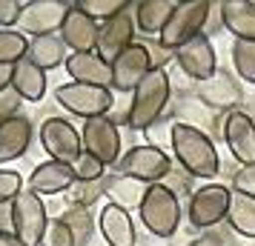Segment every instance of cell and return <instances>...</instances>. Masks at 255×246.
I'll use <instances>...</instances> for the list:
<instances>
[{"instance_id":"cell-1","label":"cell","mask_w":255,"mask_h":246,"mask_svg":"<svg viewBox=\"0 0 255 246\" xmlns=\"http://www.w3.org/2000/svg\"><path fill=\"white\" fill-rule=\"evenodd\" d=\"M172 155L178 166L192 177L212 180L221 172V155L215 149V141L192 123H184V120L172 123Z\"/></svg>"},{"instance_id":"cell-2","label":"cell","mask_w":255,"mask_h":246,"mask_svg":"<svg viewBox=\"0 0 255 246\" xmlns=\"http://www.w3.org/2000/svg\"><path fill=\"white\" fill-rule=\"evenodd\" d=\"M169 94H172V83H169L166 69H152L143 78V83L132 92V103L127 109L129 129H135V132L152 129L161 120V115L166 112Z\"/></svg>"},{"instance_id":"cell-3","label":"cell","mask_w":255,"mask_h":246,"mask_svg":"<svg viewBox=\"0 0 255 246\" xmlns=\"http://www.w3.org/2000/svg\"><path fill=\"white\" fill-rule=\"evenodd\" d=\"M209 12H212V0L178 3L172 17H169V23L163 26V32L158 35V46L175 55V52H178L181 46H186L189 40H195L198 35H204Z\"/></svg>"},{"instance_id":"cell-4","label":"cell","mask_w":255,"mask_h":246,"mask_svg":"<svg viewBox=\"0 0 255 246\" xmlns=\"http://www.w3.org/2000/svg\"><path fill=\"white\" fill-rule=\"evenodd\" d=\"M138 218L155 238H172L181 226V198L163 183H155L146 189Z\"/></svg>"},{"instance_id":"cell-5","label":"cell","mask_w":255,"mask_h":246,"mask_svg":"<svg viewBox=\"0 0 255 246\" xmlns=\"http://www.w3.org/2000/svg\"><path fill=\"white\" fill-rule=\"evenodd\" d=\"M55 100L72 115L92 120V117H106V112L115 106V94H112V89H104V86L63 83L55 89Z\"/></svg>"},{"instance_id":"cell-6","label":"cell","mask_w":255,"mask_h":246,"mask_svg":"<svg viewBox=\"0 0 255 246\" xmlns=\"http://www.w3.org/2000/svg\"><path fill=\"white\" fill-rule=\"evenodd\" d=\"M230 198L232 189L221 186V183H204V186L195 189V195L189 198V206H186V218L195 229H215L218 223L227 221L230 215Z\"/></svg>"},{"instance_id":"cell-7","label":"cell","mask_w":255,"mask_h":246,"mask_svg":"<svg viewBox=\"0 0 255 246\" xmlns=\"http://www.w3.org/2000/svg\"><path fill=\"white\" fill-rule=\"evenodd\" d=\"M172 172V158L163 152V149H155L149 143L143 146H132L121 164H118V175L135 177L146 186H155V183H163L166 175Z\"/></svg>"},{"instance_id":"cell-8","label":"cell","mask_w":255,"mask_h":246,"mask_svg":"<svg viewBox=\"0 0 255 246\" xmlns=\"http://www.w3.org/2000/svg\"><path fill=\"white\" fill-rule=\"evenodd\" d=\"M9 206H12V209H9L12 232L17 235L26 246H40L43 232H46V226H49L46 203L40 200V195H35V192H20Z\"/></svg>"},{"instance_id":"cell-9","label":"cell","mask_w":255,"mask_h":246,"mask_svg":"<svg viewBox=\"0 0 255 246\" xmlns=\"http://www.w3.org/2000/svg\"><path fill=\"white\" fill-rule=\"evenodd\" d=\"M40 143L46 149L49 161H60V164H75L83 155V141L81 132L75 129L66 117H46L40 123Z\"/></svg>"},{"instance_id":"cell-10","label":"cell","mask_w":255,"mask_h":246,"mask_svg":"<svg viewBox=\"0 0 255 246\" xmlns=\"http://www.w3.org/2000/svg\"><path fill=\"white\" fill-rule=\"evenodd\" d=\"M83 152L98 158L104 166H118L121 164V132L112 117H92L86 120L81 129Z\"/></svg>"},{"instance_id":"cell-11","label":"cell","mask_w":255,"mask_h":246,"mask_svg":"<svg viewBox=\"0 0 255 246\" xmlns=\"http://www.w3.org/2000/svg\"><path fill=\"white\" fill-rule=\"evenodd\" d=\"M72 6L75 3H66V0H29L20 14V32L32 37L58 35Z\"/></svg>"},{"instance_id":"cell-12","label":"cell","mask_w":255,"mask_h":246,"mask_svg":"<svg viewBox=\"0 0 255 246\" xmlns=\"http://www.w3.org/2000/svg\"><path fill=\"white\" fill-rule=\"evenodd\" d=\"M152 69L155 66H152L149 46L135 40L127 52H121L112 60V89L115 92H135Z\"/></svg>"},{"instance_id":"cell-13","label":"cell","mask_w":255,"mask_h":246,"mask_svg":"<svg viewBox=\"0 0 255 246\" xmlns=\"http://www.w3.org/2000/svg\"><path fill=\"white\" fill-rule=\"evenodd\" d=\"M198 100L204 109H212V112H224V115L238 112L244 100L241 81L230 69H218L209 81L198 83Z\"/></svg>"},{"instance_id":"cell-14","label":"cell","mask_w":255,"mask_h":246,"mask_svg":"<svg viewBox=\"0 0 255 246\" xmlns=\"http://www.w3.org/2000/svg\"><path fill=\"white\" fill-rule=\"evenodd\" d=\"M221 135L230 146V155L241 166L255 164V120L247 112H230L221 117Z\"/></svg>"},{"instance_id":"cell-15","label":"cell","mask_w":255,"mask_h":246,"mask_svg":"<svg viewBox=\"0 0 255 246\" xmlns=\"http://www.w3.org/2000/svg\"><path fill=\"white\" fill-rule=\"evenodd\" d=\"M175 63L181 66L186 78L204 83L209 81L215 72H218V55H215V46L207 35H198L195 40H189L186 46H181L175 52Z\"/></svg>"},{"instance_id":"cell-16","label":"cell","mask_w":255,"mask_h":246,"mask_svg":"<svg viewBox=\"0 0 255 246\" xmlns=\"http://www.w3.org/2000/svg\"><path fill=\"white\" fill-rule=\"evenodd\" d=\"M135 29L138 26H135V14H132V6H129L127 12H121L118 17L101 23V35H98V49L95 52L112 63L121 52H127L135 43Z\"/></svg>"},{"instance_id":"cell-17","label":"cell","mask_w":255,"mask_h":246,"mask_svg":"<svg viewBox=\"0 0 255 246\" xmlns=\"http://www.w3.org/2000/svg\"><path fill=\"white\" fill-rule=\"evenodd\" d=\"M60 40L66 43V49H72V55H83V52H95L98 49V35L101 26L98 20H92L86 12L78 9V3L72 6V12L63 20V29L58 32Z\"/></svg>"},{"instance_id":"cell-18","label":"cell","mask_w":255,"mask_h":246,"mask_svg":"<svg viewBox=\"0 0 255 246\" xmlns=\"http://www.w3.org/2000/svg\"><path fill=\"white\" fill-rule=\"evenodd\" d=\"M63 66H66V75L72 78V83H86V86H104V89H112V63L104 60L98 52L69 55Z\"/></svg>"},{"instance_id":"cell-19","label":"cell","mask_w":255,"mask_h":246,"mask_svg":"<svg viewBox=\"0 0 255 246\" xmlns=\"http://www.w3.org/2000/svg\"><path fill=\"white\" fill-rule=\"evenodd\" d=\"M98 226L101 235L109 246H135L138 244V232H135V221L127 209H121L115 203H106L104 212L98 215Z\"/></svg>"},{"instance_id":"cell-20","label":"cell","mask_w":255,"mask_h":246,"mask_svg":"<svg viewBox=\"0 0 255 246\" xmlns=\"http://www.w3.org/2000/svg\"><path fill=\"white\" fill-rule=\"evenodd\" d=\"M75 183V169L69 164H60V161H46V164H37L32 177H29V192L35 195H60V192H69Z\"/></svg>"},{"instance_id":"cell-21","label":"cell","mask_w":255,"mask_h":246,"mask_svg":"<svg viewBox=\"0 0 255 246\" xmlns=\"http://www.w3.org/2000/svg\"><path fill=\"white\" fill-rule=\"evenodd\" d=\"M32 143V123L29 117L14 115L9 120L0 123V164H9V161H17L20 155H26Z\"/></svg>"},{"instance_id":"cell-22","label":"cell","mask_w":255,"mask_h":246,"mask_svg":"<svg viewBox=\"0 0 255 246\" xmlns=\"http://www.w3.org/2000/svg\"><path fill=\"white\" fill-rule=\"evenodd\" d=\"M221 17L232 40H255V0H224Z\"/></svg>"},{"instance_id":"cell-23","label":"cell","mask_w":255,"mask_h":246,"mask_svg":"<svg viewBox=\"0 0 255 246\" xmlns=\"http://www.w3.org/2000/svg\"><path fill=\"white\" fill-rule=\"evenodd\" d=\"M12 89L20 94V100H43V94H46V72L35 66L29 58L17 60L12 66Z\"/></svg>"},{"instance_id":"cell-24","label":"cell","mask_w":255,"mask_h":246,"mask_svg":"<svg viewBox=\"0 0 255 246\" xmlns=\"http://www.w3.org/2000/svg\"><path fill=\"white\" fill-rule=\"evenodd\" d=\"M175 6L172 0H140V3H132V14H135V26L143 35H161L163 26L169 23Z\"/></svg>"},{"instance_id":"cell-25","label":"cell","mask_w":255,"mask_h":246,"mask_svg":"<svg viewBox=\"0 0 255 246\" xmlns=\"http://www.w3.org/2000/svg\"><path fill=\"white\" fill-rule=\"evenodd\" d=\"M146 183H140V180H135V177H127V175H112L106 177V198H109V203H115V206H121V209H140V203H143V198H146Z\"/></svg>"},{"instance_id":"cell-26","label":"cell","mask_w":255,"mask_h":246,"mask_svg":"<svg viewBox=\"0 0 255 246\" xmlns=\"http://www.w3.org/2000/svg\"><path fill=\"white\" fill-rule=\"evenodd\" d=\"M26 58L32 60L35 66H40L43 72L58 69L66 63V43L60 40V35H43V37H32L29 40V52Z\"/></svg>"},{"instance_id":"cell-27","label":"cell","mask_w":255,"mask_h":246,"mask_svg":"<svg viewBox=\"0 0 255 246\" xmlns=\"http://www.w3.org/2000/svg\"><path fill=\"white\" fill-rule=\"evenodd\" d=\"M227 223L238 235H244V238H255V198L241 195V192H232Z\"/></svg>"},{"instance_id":"cell-28","label":"cell","mask_w":255,"mask_h":246,"mask_svg":"<svg viewBox=\"0 0 255 246\" xmlns=\"http://www.w3.org/2000/svg\"><path fill=\"white\" fill-rule=\"evenodd\" d=\"M230 55H232L235 75L244 83H253L255 86V40H232Z\"/></svg>"},{"instance_id":"cell-29","label":"cell","mask_w":255,"mask_h":246,"mask_svg":"<svg viewBox=\"0 0 255 246\" xmlns=\"http://www.w3.org/2000/svg\"><path fill=\"white\" fill-rule=\"evenodd\" d=\"M60 221L66 223L75 235V244L78 246H86L92 241V232H95V218L89 209H83V206H69V209L60 215Z\"/></svg>"},{"instance_id":"cell-30","label":"cell","mask_w":255,"mask_h":246,"mask_svg":"<svg viewBox=\"0 0 255 246\" xmlns=\"http://www.w3.org/2000/svg\"><path fill=\"white\" fill-rule=\"evenodd\" d=\"M104 195H106V177L104 180H75L72 189L66 192V200H69V206L92 209Z\"/></svg>"},{"instance_id":"cell-31","label":"cell","mask_w":255,"mask_h":246,"mask_svg":"<svg viewBox=\"0 0 255 246\" xmlns=\"http://www.w3.org/2000/svg\"><path fill=\"white\" fill-rule=\"evenodd\" d=\"M29 52V40L23 32H14V29H0V63L14 66L17 60L26 58Z\"/></svg>"},{"instance_id":"cell-32","label":"cell","mask_w":255,"mask_h":246,"mask_svg":"<svg viewBox=\"0 0 255 246\" xmlns=\"http://www.w3.org/2000/svg\"><path fill=\"white\" fill-rule=\"evenodd\" d=\"M129 6H132V3H127V0H81V3H78L81 12H86L92 20L101 17L104 23L112 20V17H118L121 12H127Z\"/></svg>"},{"instance_id":"cell-33","label":"cell","mask_w":255,"mask_h":246,"mask_svg":"<svg viewBox=\"0 0 255 246\" xmlns=\"http://www.w3.org/2000/svg\"><path fill=\"white\" fill-rule=\"evenodd\" d=\"M72 169H75V180H104L106 177V166L98 158H92L89 152H83L72 164Z\"/></svg>"},{"instance_id":"cell-34","label":"cell","mask_w":255,"mask_h":246,"mask_svg":"<svg viewBox=\"0 0 255 246\" xmlns=\"http://www.w3.org/2000/svg\"><path fill=\"white\" fill-rule=\"evenodd\" d=\"M40 246H78V244H75V235H72L69 226L60 221V218H52L46 226V232H43Z\"/></svg>"},{"instance_id":"cell-35","label":"cell","mask_w":255,"mask_h":246,"mask_svg":"<svg viewBox=\"0 0 255 246\" xmlns=\"http://www.w3.org/2000/svg\"><path fill=\"white\" fill-rule=\"evenodd\" d=\"M20 192H23V177H20V172L0 169V206L3 203H12Z\"/></svg>"},{"instance_id":"cell-36","label":"cell","mask_w":255,"mask_h":246,"mask_svg":"<svg viewBox=\"0 0 255 246\" xmlns=\"http://www.w3.org/2000/svg\"><path fill=\"white\" fill-rule=\"evenodd\" d=\"M163 186H166V189H172V192L178 195V198H186V195L192 198V195H195V189H192V175H189V172H184L181 166H178V169L172 166V172L166 175Z\"/></svg>"},{"instance_id":"cell-37","label":"cell","mask_w":255,"mask_h":246,"mask_svg":"<svg viewBox=\"0 0 255 246\" xmlns=\"http://www.w3.org/2000/svg\"><path fill=\"white\" fill-rule=\"evenodd\" d=\"M232 192H241V195L255 198V164L241 166V169L232 175Z\"/></svg>"},{"instance_id":"cell-38","label":"cell","mask_w":255,"mask_h":246,"mask_svg":"<svg viewBox=\"0 0 255 246\" xmlns=\"http://www.w3.org/2000/svg\"><path fill=\"white\" fill-rule=\"evenodd\" d=\"M23 6L20 0H0V26H14L20 23V14H23Z\"/></svg>"},{"instance_id":"cell-39","label":"cell","mask_w":255,"mask_h":246,"mask_svg":"<svg viewBox=\"0 0 255 246\" xmlns=\"http://www.w3.org/2000/svg\"><path fill=\"white\" fill-rule=\"evenodd\" d=\"M17 106H20V94L14 92V89H6V92H0V123L17 115Z\"/></svg>"},{"instance_id":"cell-40","label":"cell","mask_w":255,"mask_h":246,"mask_svg":"<svg viewBox=\"0 0 255 246\" xmlns=\"http://www.w3.org/2000/svg\"><path fill=\"white\" fill-rule=\"evenodd\" d=\"M189 246H224V238H221V232H215V229H207L204 235L192 238Z\"/></svg>"},{"instance_id":"cell-41","label":"cell","mask_w":255,"mask_h":246,"mask_svg":"<svg viewBox=\"0 0 255 246\" xmlns=\"http://www.w3.org/2000/svg\"><path fill=\"white\" fill-rule=\"evenodd\" d=\"M6 89H12V66L0 63V92H6Z\"/></svg>"},{"instance_id":"cell-42","label":"cell","mask_w":255,"mask_h":246,"mask_svg":"<svg viewBox=\"0 0 255 246\" xmlns=\"http://www.w3.org/2000/svg\"><path fill=\"white\" fill-rule=\"evenodd\" d=\"M0 246H26L20 238L14 232H6V229H0Z\"/></svg>"}]
</instances>
